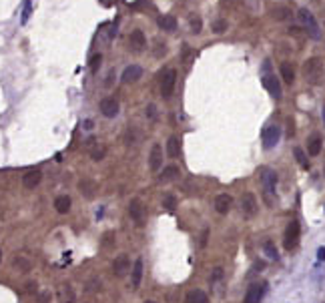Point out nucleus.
Segmentation results:
<instances>
[{
    "mask_svg": "<svg viewBox=\"0 0 325 303\" xmlns=\"http://www.w3.org/2000/svg\"><path fill=\"white\" fill-rule=\"evenodd\" d=\"M233 209V197L227 193H221L215 197V211L221 213V215H227L229 211Z\"/></svg>",
    "mask_w": 325,
    "mask_h": 303,
    "instance_id": "ddd939ff",
    "label": "nucleus"
},
{
    "mask_svg": "<svg viewBox=\"0 0 325 303\" xmlns=\"http://www.w3.org/2000/svg\"><path fill=\"white\" fill-rule=\"evenodd\" d=\"M111 245H115V233L108 231L102 235V247H111Z\"/></svg>",
    "mask_w": 325,
    "mask_h": 303,
    "instance_id": "2f4dec72",
    "label": "nucleus"
},
{
    "mask_svg": "<svg viewBox=\"0 0 325 303\" xmlns=\"http://www.w3.org/2000/svg\"><path fill=\"white\" fill-rule=\"evenodd\" d=\"M78 189H80V193L84 195L86 199H95V195H97V191H99V185H97L93 179L84 177V179L78 183Z\"/></svg>",
    "mask_w": 325,
    "mask_h": 303,
    "instance_id": "dca6fc26",
    "label": "nucleus"
},
{
    "mask_svg": "<svg viewBox=\"0 0 325 303\" xmlns=\"http://www.w3.org/2000/svg\"><path fill=\"white\" fill-rule=\"evenodd\" d=\"M100 2H102L104 6H111V0H100Z\"/></svg>",
    "mask_w": 325,
    "mask_h": 303,
    "instance_id": "ea45409f",
    "label": "nucleus"
},
{
    "mask_svg": "<svg viewBox=\"0 0 325 303\" xmlns=\"http://www.w3.org/2000/svg\"><path fill=\"white\" fill-rule=\"evenodd\" d=\"M149 167L153 173H157L161 167H163V149L159 143L153 145V149H150V155H149Z\"/></svg>",
    "mask_w": 325,
    "mask_h": 303,
    "instance_id": "f8f14e48",
    "label": "nucleus"
},
{
    "mask_svg": "<svg viewBox=\"0 0 325 303\" xmlns=\"http://www.w3.org/2000/svg\"><path fill=\"white\" fill-rule=\"evenodd\" d=\"M317 259H319V261H325V247L317 249Z\"/></svg>",
    "mask_w": 325,
    "mask_h": 303,
    "instance_id": "c9c22d12",
    "label": "nucleus"
},
{
    "mask_svg": "<svg viewBox=\"0 0 325 303\" xmlns=\"http://www.w3.org/2000/svg\"><path fill=\"white\" fill-rule=\"evenodd\" d=\"M30 10H32V6H30V0H26V2H25V12H23V23H26V20H28Z\"/></svg>",
    "mask_w": 325,
    "mask_h": 303,
    "instance_id": "473e14b6",
    "label": "nucleus"
},
{
    "mask_svg": "<svg viewBox=\"0 0 325 303\" xmlns=\"http://www.w3.org/2000/svg\"><path fill=\"white\" fill-rule=\"evenodd\" d=\"M323 117H325V106H323Z\"/></svg>",
    "mask_w": 325,
    "mask_h": 303,
    "instance_id": "37998d69",
    "label": "nucleus"
},
{
    "mask_svg": "<svg viewBox=\"0 0 325 303\" xmlns=\"http://www.w3.org/2000/svg\"><path fill=\"white\" fill-rule=\"evenodd\" d=\"M128 215H131V219L135 221V225L143 227L145 221H147V209L143 205L141 199H133L131 203H128Z\"/></svg>",
    "mask_w": 325,
    "mask_h": 303,
    "instance_id": "6e6552de",
    "label": "nucleus"
},
{
    "mask_svg": "<svg viewBox=\"0 0 325 303\" xmlns=\"http://www.w3.org/2000/svg\"><path fill=\"white\" fill-rule=\"evenodd\" d=\"M279 139H281V126L279 125H269L265 131H263V147L265 149L277 147Z\"/></svg>",
    "mask_w": 325,
    "mask_h": 303,
    "instance_id": "9d476101",
    "label": "nucleus"
},
{
    "mask_svg": "<svg viewBox=\"0 0 325 303\" xmlns=\"http://www.w3.org/2000/svg\"><path fill=\"white\" fill-rule=\"evenodd\" d=\"M295 157H297V163H299L303 169H309V161H307L305 153H303L301 149H295Z\"/></svg>",
    "mask_w": 325,
    "mask_h": 303,
    "instance_id": "c756f323",
    "label": "nucleus"
},
{
    "mask_svg": "<svg viewBox=\"0 0 325 303\" xmlns=\"http://www.w3.org/2000/svg\"><path fill=\"white\" fill-rule=\"evenodd\" d=\"M163 207H165L167 211L175 209V207H177V197H175V195H171V193L163 195Z\"/></svg>",
    "mask_w": 325,
    "mask_h": 303,
    "instance_id": "cd10ccee",
    "label": "nucleus"
},
{
    "mask_svg": "<svg viewBox=\"0 0 325 303\" xmlns=\"http://www.w3.org/2000/svg\"><path fill=\"white\" fill-rule=\"evenodd\" d=\"M267 291V283H259V281H255V283H251L245 291V303H261L263 295Z\"/></svg>",
    "mask_w": 325,
    "mask_h": 303,
    "instance_id": "1a4fd4ad",
    "label": "nucleus"
},
{
    "mask_svg": "<svg viewBox=\"0 0 325 303\" xmlns=\"http://www.w3.org/2000/svg\"><path fill=\"white\" fill-rule=\"evenodd\" d=\"M259 177H261V185H263V191L267 197H273L275 191H277V173L269 167H263L259 171Z\"/></svg>",
    "mask_w": 325,
    "mask_h": 303,
    "instance_id": "20e7f679",
    "label": "nucleus"
},
{
    "mask_svg": "<svg viewBox=\"0 0 325 303\" xmlns=\"http://www.w3.org/2000/svg\"><path fill=\"white\" fill-rule=\"evenodd\" d=\"M100 113L106 117V119H115L119 115V101L113 99V97H106L100 101Z\"/></svg>",
    "mask_w": 325,
    "mask_h": 303,
    "instance_id": "9b49d317",
    "label": "nucleus"
},
{
    "mask_svg": "<svg viewBox=\"0 0 325 303\" xmlns=\"http://www.w3.org/2000/svg\"><path fill=\"white\" fill-rule=\"evenodd\" d=\"M157 25L163 30H175L177 28V20H175V16H171V14H163V16H159Z\"/></svg>",
    "mask_w": 325,
    "mask_h": 303,
    "instance_id": "5701e85b",
    "label": "nucleus"
},
{
    "mask_svg": "<svg viewBox=\"0 0 325 303\" xmlns=\"http://www.w3.org/2000/svg\"><path fill=\"white\" fill-rule=\"evenodd\" d=\"M0 261H2V249H0Z\"/></svg>",
    "mask_w": 325,
    "mask_h": 303,
    "instance_id": "a19ab883",
    "label": "nucleus"
},
{
    "mask_svg": "<svg viewBox=\"0 0 325 303\" xmlns=\"http://www.w3.org/2000/svg\"><path fill=\"white\" fill-rule=\"evenodd\" d=\"M175 84H177V71L175 69L165 71L163 76H161V95H163V99H171L173 91H175Z\"/></svg>",
    "mask_w": 325,
    "mask_h": 303,
    "instance_id": "39448f33",
    "label": "nucleus"
},
{
    "mask_svg": "<svg viewBox=\"0 0 325 303\" xmlns=\"http://www.w3.org/2000/svg\"><path fill=\"white\" fill-rule=\"evenodd\" d=\"M263 86L271 93V97L273 99H281V82H279V78L271 73V64H269V60H265V67H263Z\"/></svg>",
    "mask_w": 325,
    "mask_h": 303,
    "instance_id": "7ed1b4c3",
    "label": "nucleus"
},
{
    "mask_svg": "<svg viewBox=\"0 0 325 303\" xmlns=\"http://www.w3.org/2000/svg\"><path fill=\"white\" fill-rule=\"evenodd\" d=\"M71 205H73V201H71L69 195H58V197L54 199V209H56L60 215L69 213V211H71Z\"/></svg>",
    "mask_w": 325,
    "mask_h": 303,
    "instance_id": "aec40b11",
    "label": "nucleus"
},
{
    "mask_svg": "<svg viewBox=\"0 0 325 303\" xmlns=\"http://www.w3.org/2000/svg\"><path fill=\"white\" fill-rule=\"evenodd\" d=\"M299 239H301V225L297 219H291L285 227V233H283V245L287 251H293L297 245H299Z\"/></svg>",
    "mask_w": 325,
    "mask_h": 303,
    "instance_id": "f03ea898",
    "label": "nucleus"
},
{
    "mask_svg": "<svg viewBox=\"0 0 325 303\" xmlns=\"http://www.w3.org/2000/svg\"><path fill=\"white\" fill-rule=\"evenodd\" d=\"M263 253H265L269 259H273V261H277V259H279V253H277V247H275L273 241H265V243H263Z\"/></svg>",
    "mask_w": 325,
    "mask_h": 303,
    "instance_id": "bb28decb",
    "label": "nucleus"
},
{
    "mask_svg": "<svg viewBox=\"0 0 325 303\" xmlns=\"http://www.w3.org/2000/svg\"><path fill=\"white\" fill-rule=\"evenodd\" d=\"M281 78H283L287 84H293V80H295V73H293V69H291V64H289V62H283V64H281Z\"/></svg>",
    "mask_w": 325,
    "mask_h": 303,
    "instance_id": "a878e982",
    "label": "nucleus"
},
{
    "mask_svg": "<svg viewBox=\"0 0 325 303\" xmlns=\"http://www.w3.org/2000/svg\"><path fill=\"white\" fill-rule=\"evenodd\" d=\"M223 275V269L221 267H217V269H213V277H211V281H215V279H219Z\"/></svg>",
    "mask_w": 325,
    "mask_h": 303,
    "instance_id": "f704fd0d",
    "label": "nucleus"
},
{
    "mask_svg": "<svg viewBox=\"0 0 325 303\" xmlns=\"http://www.w3.org/2000/svg\"><path fill=\"white\" fill-rule=\"evenodd\" d=\"M179 151H181L179 139H177V137H171V139L167 141V155H169L171 159H175V157L179 155Z\"/></svg>",
    "mask_w": 325,
    "mask_h": 303,
    "instance_id": "393cba45",
    "label": "nucleus"
},
{
    "mask_svg": "<svg viewBox=\"0 0 325 303\" xmlns=\"http://www.w3.org/2000/svg\"><path fill=\"white\" fill-rule=\"evenodd\" d=\"M42 181V171L40 169H30L23 175V185L25 189H34Z\"/></svg>",
    "mask_w": 325,
    "mask_h": 303,
    "instance_id": "4468645a",
    "label": "nucleus"
},
{
    "mask_svg": "<svg viewBox=\"0 0 325 303\" xmlns=\"http://www.w3.org/2000/svg\"><path fill=\"white\" fill-rule=\"evenodd\" d=\"M223 30H225V23H217V25H215V32H217V34H221Z\"/></svg>",
    "mask_w": 325,
    "mask_h": 303,
    "instance_id": "4c0bfd02",
    "label": "nucleus"
},
{
    "mask_svg": "<svg viewBox=\"0 0 325 303\" xmlns=\"http://www.w3.org/2000/svg\"><path fill=\"white\" fill-rule=\"evenodd\" d=\"M155 111H157V109H155V104H149V109H147V115H149L150 119H155Z\"/></svg>",
    "mask_w": 325,
    "mask_h": 303,
    "instance_id": "e433bc0d",
    "label": "nucleus"
},
{
    "mask_svg": "<svg viewBox=\"0 0 325 303\" xmlns=\"http://www.w3.org/2000/svg\"><path fill=\"white\" fill-rule=\"evenodd\" d=\"M131 47L135 49V50H143L145 47H147V38H145V34H143V30H133L131 32Z\"/></svg>",
    "mask_w": 325,
    "mask_h": 303,
    "instance_id": "4be33fe9",
    "label": "nucleus"
},
{
    "mask_svg": "<svg viewBox=\"0 0 325 303\" xmlns=\"http://www.w3.org/2000/svg\"><path fill=\"white\" fill-rule=\"evenodd\" d=\"M321 137L319 135H313L311 139H309V143H307V153L311 155V157H317L319 153H321Z\"/></svg>",
    "mask_w": 325,
    "mask_h": 303,
    "instance_id": "b1692460",
    "label": "nucleus"
},
{
    "mask_svg": "<svg viewBox=\"0 0 325 303\" xmlns=\"http://www.w3.org/2000/svg\"><path fill=\"white\" fill-rule=\"evenodd\" d=\"M179 175H181V169H179L177 165H169V167L163 169V173L159 175V181H161V183H169V181H173V179H177Z\"/></svg>",
    "mask_w": 325,
    "mask_h": 303,
    "instance_id": "a211bd4d",
    "label": "nucleus"
},
{
    "mask_svg": "<svg viewBox=\"0 0 325 303\" xmlns=\"http://www.w3.org/2000/svg\"><path fill=\"white\" fill-rule=\"evenodd\" d=\"M191 28H193V32H201V20L197 18V20H191Z\"/></svg>",
    "mask_w": 325,
    "mask_h": 303,
    "instance_id": "72a5a7b5",
    "label": "nucleus"
},
{
    "mask_svg": "<svg viewBox=\"0 0 325 303\" xmlns=\"http://www.w3.org/2000/svg\"><path fill=\"white\" fill-rule=\"evenodd\" d=\"M239 209H241V213H243V217H247V219L255 217L257 211H259V203H257V199H255L253 193H245L243 197L239 199Z\"/></svg>",
    "mask_w": 325,
    "mask_h": 303,
    "instance_id": "423d86ee",
    "label": "nucleus"
},
{
    "mask_svg": "<svg viewBox=\"0 0 325 303\" xmlns=\"http://www.w3.org/2000/svg\"><path fill=\"white\" fill-rule=\"evenodd\" d=\"M145 303H157V301H150V299H149V301H145Z\"/></svg>",
    "mask_w": 325,
    "mask_h": 303,
    "instance_id": "79ce46f5",
    "label": "nucleus"
},
{
    "mask_svg": "<svg viewBox=\"0 0 325 303\" xmlns=\"http://www.w3.org/2000/svg\"><path fill=\"white\" fill-rule=\"evenodd\" d=\"M141 279H143V259H137L135 265H133V271H131V283H133V289H139Z\"/></svg>",
    "mask_w": 325,
    "mask_h": 303,
    "instance_id": "6ab92c4d",
    "label": "nucleus"
},
{
    "mask_svg": "<svg viewBox=\"0 0 325 303\" xmlns=\"http://www.w3.org/2000/svg\"><path fill=\"white\" fill-rule=\"evenodd\" d=\"M126 271H131V259H128L126 255H119L113 261V273L117 277H123Z\"/></svg>",
    "mask_w": 325,
    "mask_h": 303,
    "instance_id": "2eb2a0df",
    "label": "nucleus"
},
{
    "mask_svg": "<svg viewBox=\"0 0 325 303\" xmlns=\"http://www.w3.org/2000/svg\"><path fill=\"white\" fill-rule=\"evenodd\" d=\"M104 155H106V147H102V145L93 147V151H91V159L93 161H102Z\"/></svg>",
    "mask_w": 325,
    "mask_h": 303,
    "instance_id": "c85d7f7f",
    "label": "nucleus"
},
{
    "mask_svg": "<svg viewBox=\"0 0 325 303\" xmlns=\"http://www.w3.org/2000/svg\"><path fill=\"white\" fill-rule=\"evenodd\" d=\"M303 75H305V78L311 82V84H317L321 75H323V69H321V62L317 58H311L307 60L305 64H303Z\"/></svg>",
    "mask_w": 325,
    "mask_h": 303,
    "instance_id": "0eeeda50",
    "label": "nucleus"
},
{
    "mask_svg": "<svg viewBox=\"0 0 325 303\" xmlns=\"http://www.w3.org/2000/svg\"><path fill=\"white\" fill-rule=\"evenodd\" d=\"M299 20H301L303 28H305V32H307L313 40H319V38H321V28H319V25H317V20H315V16H313L311 10L301 8V10H299Z\"/></svg>",
    "mask_w": 325,
    "mask_h": 303,
    "instance_id": "f257e3e1",
    "label": "nucleus"
},
{
    "mask_svg": "<svg viewBox=\"0 0 325 303\" xmlns=\"http://www.w3.org/2000/svg\"><path fill=\"white\" fill-rule=\"evenodd\" d=\"M84 128H89V131H91V128H93V121H86V123H84Z\"/></svg>",
    "mask_w": 325,
    "mask_h": 303,
    "instance_id": "58836bf2",
    "label": "nucleus"
},
{
    "mask_svg": "<svg viewBox=\"0 0 325 303\" xmlns=\"http://www.w3.org/2000/svg\"><path fill=\"white\" fill-rule=\"evenodd\" d=\"M143 76V69L139 67V64H131V67H126L125 71H123V82H137L139 78Z\"/></svg>",
    "mask_w": 325,
    "mask_h": 303,
    "instance_id": "f3484780",
    "label": "nucleus"
},
{
    "mask_svg": "<svg viewBox=\"0 0 325 303\" xmlns=\"http://www.w3.org/2000/svg\"><path fill=\"white\" fill-rule=\"evenodd\" d=\"M185 303H209V297L201 289H191L185 297Z\"/></svg>",
    "mask_w": 325,
    "mask_h": 303,
    "instance_id": "412c9836",
    "label": "nucleus"
},
{
    "mask_svg": "<svg viewBox=\"0 0 325 303\" xmlns=\"http://www.w3.org/2000/svg\"><path fill=\"white\" fill-rule=\"evenodd\" d=\"M100 60H102V54H100V52L91 58V73H93V75H97V71L100 69Z\"/></svg>",
    "mask_w": 325,
    "mask_h": 303,
    "instance_id": "7c9ffc66",
    "label": "nucleus"
}]
</instances>
